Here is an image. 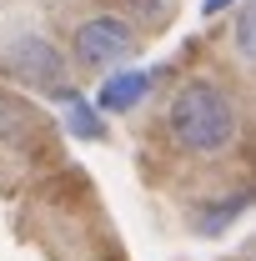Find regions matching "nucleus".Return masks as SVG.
I'll return each mask as SVG.
<instances>
[{"label": "nucleus", "instance_id": "f257e3e1", "mask_svg": "<svg viewBox=\"0 0 256 261\" xmlns=\"http://www.w3.org/2000/svg\"><path fill=\"white\" fill-rule=\"evenodd\" d=\"M166 136L186 156H221L236 141V100L216 81H186L166 106Z\"/></svg>", "mask_w": 256, "mask_h": 261}, {"label": "nucleus", "instance_id": "f03ea898", "mask_svg": "<svg viewBox=\"0 0 256 261\" xmlns=\"http://www.w3.org/2000/svg\"><path fill=\"white\" fill-rule=\"evenodd\" d=\"M0 75L31 86V91H45V96L75 106V86H70V61L56 50V40H45L40 31H15L5 45H0Z\"/></svg>", "mask_w": 256, "mask_h": 261}, {"label": "nucleus", "instance_id": "7ed1b4c3", "mask_svg": "<svg viewBox=\"0 0 256 261\" xmlns=\"http://www.w3.org/2000/svg\"><path fill=\"white\" fill-rule=\"evenodd\" d=\"M136 25L126 15H91L70 31V65L81 70H111L136 56Z\"/></svg>", "mask_w": 256, "mask_h": 261}, {"label": "nucleus", "instance_id": "20e7f679", "mask_svg": "<svg viewBox=\"0 0 256 261\" xmlns=\"http://www.w3.org/2000/svg\"><path fill=\"white\" fill-rule=\"evenodd\" d=\"M151 70H116V75H106L96 91V106L100 111H111V116H126V111H136L141 100L151 96Z\"/></svg>", "mask_w": 256, "mask_h": 261}, {"label": "nucleus", "instance_id": "39448f33", "mask_svg": "<svg viewBox=\"0 0 256 261\" xmlns=\"http://www.w3.org/2000/svg\"><path fill=\"white\" fill-rule=\"evenodd\" d=\"M246 201H251V196H226L221 206H206V211H196L191 226L201 231V236H216V231H226L236 216H241V211H246Z\"/></svg>", "mask_w": 256, "mask_h": 261}, {"label": "nucleus", "instance_id": "423d86ee", "mask_svg": "<svg viewBox=\"0 0 256 261\" xmlns=\"http://www.w3.org/2000/svg\"><path fill=\"white\" fill-rule=\"evenodd\" d=\"M231 50L246 65H256V0H246L236 10V20H231Z\"/></svg>", "mask_w": 256, "mask_h": 261}, {"label": "nucleus", "instance_id": "0eeeda50", "mask_svg": "<svg viewBox=\"0 0 256 261\" xmlns=\"http://www.w3.org/2000/svg\"><path fill=\"white\" fill-rule=\"evenodd\" d=\"M65 126H70V136H81V141H106V121H100V111H91L86 100H75L65 111Z\"/></svg>", "mask_w": 256, "mask_h": 261}, {"label": "nucleus", "instance_id": "6e6552de", "mask_svg": "<svg viewBox=\"0 0 256 261\" xmlns=\"http://www.w3.org/2000/svg\"><path fill=\"white\" fill-rule=\"evenodd\" d=\"M25 130H31V116H25L10 96H0V141H20Z\"/></svg>", "mask_w": 256, "mask_h": 261}, {"label": "nucleus", "instance_id": "1a4fd4ad", "mask_svg": "<svg viewBox=\"0 0 256 261\" xmlns=\"http://www.w3.org/2000/svg\"><path fill=\"white\" fill-rule=\"evenodd\" d=\"M131 10L141 15V20H151V25H161L171 10H176V0H131Z\"/></svg>", "mask_w": 256, "mask_h": 261}, {"label": "nucleus", "instance_id": "9d476101", "mask_svg": "<svg viewBox=\"0 0 256 261\" xmlns=\"http://www.w3.org/2000/svg\"><path fill=\"white\" fill-rule=\"evenodd\" d=\"M226 5H236V0H201V10H206V15H216V10H226Z\"/></svg>", "mask_w": 256, "mask_h": 261}]
</instances>
